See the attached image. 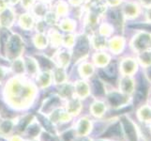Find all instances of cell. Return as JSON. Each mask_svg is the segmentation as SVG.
<instances>
[{
	"label": "cell",
	"instance_id": "1",
	"mask_svg": "<svg viewBox=\"0 0 151 141\" xmlns=\"http://www.w3.org/2000/svg\"><path fill=\"white\" fill-rule=\"evenodd\" d=\"M7 98L12 101L14 106H23L33 99L35 88L28 82H24L18 78L9 82L7 85Z\"/></svg>",
	"mask_w": 151,
	"mask_h": 141
},
{
	"label": "cell",
	"instance_id": "2",
	"mask_svg": "<svg viewBox=\"0 0 151 141\" xmlns=\"http://www.w3.org/2000/svg\"><path fill=\"white\" fill-rule=\"evenodd\" d=\"M55 59L56 63L58 64L61 68H66V66L69 64L70 59V54L67 49L64 50H59L55 54Z\"/></svg>",
	"mask_w": 151,
	"mask_h": 141
},
{
	"label": "cell",
	"instance_id": "3",
	"mask_svg": "<svg viewBox=\"0 0 151 141\" xmlns=\"http://www.w3.org/2000/svg\"><path fill=\"white\" fill-rule=\"evenodd\" d=\"M19 24L21 25V27L25 30H29L31 28H33L35 25V21H34L32 14H29V13L22 14L19 19Z\"/></svg>",
	"mask_w": 151,
	"mask_h": 141
},
{
	"label": "cell",
	"instance_id": "4",
	"mask_svg": "<svg viewBox=\"0 0 151 141\" xmlns=\"http://www.w3.org/2000/svg\"><path fill=\"white\" fill-rule=\"evenodd\" d=\"M53 81V74L49 72H42L37 76V83L40 87H47Z\"/></svg>",
	"mask_w": 151,
	"mask_h": 141
},
{
	"label": "cell",
	"instance_id": "5",
	"mask_svg": "<svg viewBox=\"0 0 151 141\" xmlns=\"http://www.w3.org/2000/svg\"><path fill=\"white\" fill-rule=\"evenodd\" d=\"M0 17H1V21H0L1 25H5V27H9L10 25H12L13 13L12 10H8L6 9L2 12H0Z\"/></svg>",
	"mask_w": 151,
	"mask_h": 141
},
{
	"label": "cell",
	"instance_id": "6",
	"mask_svg": "<svg viewBox=\"0 0 151 141\" xmlns=\"http://www.w3.org/2000/svg\"><path fill=\"white\" fill-rule=\"evenodd\" d=\"M80 103L79 101L75 99V97L70 98L69 102L67 103V112L69 113L70 115H75V112H78L80 110Z\"/></svg>",
	"mask_w": 151,
	"mask_h": 141
},
{
	"label": "cell",
	"instance_id": "7",
	"mask_svg": "<svg viewBox=\"0 0 151 141\" xmlns=\"http://www.w3.org/2000/svg\"><path fill=\"white\" fill-rule=\"evenodd\" d=\"M87 90L88 87L87 85L85 84V82H77L76 84H74V95H76L78 97H85L87 95Z\"/></svg>",
	"mask_w": 151,
	"mask_h": 141
},
{
	"label": "cell",
	"instance_id": "8",
	"mask_svg": "<svg viewBox=\"0 0 151 141\" xmlns=\"http://www.w3.org/2000/svg\"><path fill=\"white\" fill-rule=\"evenodd\" d=\"M65 68L58 67V69H56L53 74V80L55 81L56 84H63L66 80V74L64 71Z\"/></svg>",
	"mask_w": 151,
	"mask_h": 141
},
{
	"label": "cell",
	"instance_id": "9",
	"mask_svg": "<svg viewBox=\"0 0 151 141\" xmlns=\"http://www.w3.org/2000/svg\"><path fill=\"white\" fill-rule=\"evenodd\" d=\"M49 39L51 40L52 46L54 47H59L62 43H63V38L60 35V33L56 30L51 31V33L49 35Z\"/></svg>",
	"mask_w": 151,
	"mask_h": 141
},
{
	"label": "cell",
	"instance_id": "10",
	"mask_svg": "<svg viewBox=\"0 0 151 141\" xmlns=\"http://www.w3.org/2000/svg\"><path fill=\"white\" fill-rule=\"evenodd\" d=\"M47 43H48V39L47 37L42 34V33H38L35 36L34 38V43L35 45L38 47L39 49H43L47 46Z\"/></svg>",
	"mask_w": 151,
	"mask_h": 141
},
{
	"label": "cell",
	"instance_id": "11",
	"mask_svg": "<svg viewBox=\"0 0 151 141\" xmlns=\"http://www.w3.org/2000/svg\"><path fill=\"white\" fill-rule=\"evenodd\" d=\"M123 124H124V127L126 132L129 135V138L131 141H136V133H135V130L132 126V124L129 122L128 119H123Z\"/></svg>",
	"mask_w": 151,
	"mask_h": 141
},
{
	"label": "cell",
	"instance_id": "12",
	"mask_svg": "<svg viewBox=\"0 0 151 141\" xmlns=\"http://www.w3.org/2000/svg\"><path fill=\"white\" fill-rule=\"evenodd\" d=\"M59 27L63 31L71 32V31H73V29L75 28V24L72 20L66 18L64 20H62L61 22H59Z\"/></svg>",
	"mask_w": 151,
	"mask_h": 141
},
{
	"label": "cell",
	"instance_id": "13",
	"mask_svg": "<svg viewBox=\"0 0 151 141\" xmlns=\"http://www.w3.org/2000/svg\"><path fill=\"white\" fill-rule=\"evenodd\" d=\"M68 9H69V6L68 4L63 2V1H59L57 3L56 7H55V14L57 16H65L68 12Z\"/></svg>",
	"mask_w": 151,
	"mask_h": 141
},
{
	"label": "cell",
	"instance_id": "14",
	"mask_svg": "<svg viewBox=\"0 0 151 141\" xmlns=\"http://www.w3.org/2000/svg\"><path fill=\"white\" fill-rule=\"evenodd\" d=\"M13 126H14V124L10 119H5L4 121H2L1 125H0V132L3 134H9L10 131L12 130Z\"/></svg>",
	"mask_w": 151,
	"mask_h": 141
},
{
	"label": "cell",
	"instance_id": "15",
	"mask_svg": "<svg viewBox=\"0 0 151 141\" xmlns=\"http://www.w3.org/2000/svg\"><path fill=\"white\" fill-rule=\"evenodd\" d=\"M44 20L46 21V23H47L48 25H54L57 21V15L55 14V12H49L45 14Z\"/></svg>",
	"mask_w": 151,
	"mask_h": 141
},
{
	"label": "cell",
	"instance_id": "16",
	"mask_svg": "<svg viewBox=\"0 0 151 141\" xmlns=\"http://www.w3.org/2000/svg\"><path fill=\"white\" fill-rule=\"evenodd\" d=\"M74 40H75V39H74V37L72 35H68V36H66L65 38H63V43L65 44V46L66 47H72L73 46V43H74Z\"/></svg>",
	"mask_w": 151,
	"mask_h": 141
},
{
	"label": "cell",
	"instance_id": "17",
	"mask_svg": "<svg viewBox=\"0 0 151 141\" xmlns=\"http://www.w3.org/2000/svg\"><path fill=\"white\" fill-rule=\"evenodd\" d=\"M92 71V67L90 65H88V64H83L80 68V74H82V76L84 75V76H87V72H88V74H90Z\"/></svg>",
	"mask_w": 151,
	"mask_h": 141
},
{
	"label": "cell",
	"instance_id": "18",
	"mask_svg": "<svg viewBox=\"0 0 151 141\" xmlns=\"http://www.w3.org/2000/svg\"><path fill=\"white\" fill-rule=\"evenodd\" d=\"M21 1H22V6H24V9H29L32 7L34 3V0H21Z\"/></svg>",
	"mask_w": 151,
	"mask_h": 141
},
{
	"label": "cell",
	"instance_id": "19",
	"mask_svg": "<svg viewBox=\"0 0 151 141\" xmlns=\"http://www.w3.org/2000/svg\"><path fill=\"white\" fill-rule=\"evenodd\" d=\"M7 7V2L5 0H0V12H2L3 10L6 9Z\"/></svg>",
	"mask_w": 151,
	"mask_h": 141
},
{
	"label": "cell",
	"instance_id": "20",
	"mask_svg": "<svg viewBox=\"0 0 151 141\" xmlns=\"http://www.w3.org/2000/svg\"><path fill=\"white\" fill-rule=\"evenodd\" d=\"M70 3L71 5H73V6H77V5H79L83 2V0H69Z\"/></svg>",
	"mask_w": 151,
	"mask_h": 141
},
{
	"label": "cell",
	"instance_id": "21",
	"mask_svg": "<svg viewBox=\"0 0 151 141\" xmlns=\"http://www.w3.org/2000/svg\"><path fill=\"white\" fill-rule=\"evenodd\" d=\"M4 76H5V72H4V70L2 69V68L0 67V82L2 81V79L4 78Z\"/></svg>",
	"mask_w": 151,
	"mask_h": 141
},
{
	"label": "cell",
	"instance_id": "22",
	"mask_svg": "<svg viewBox=\"0 0 151 141\" xmlns=\"http://www.w3.org/2000/svg\"><path fill=\"white\" fill-rule=\"evenodd\" d=\"M12 141H23V140H22V138L19 137H13Z\"/></svg>",
	"mask_w": 151,
	"mask_h": 141
},
{
	"label": "cell",
	"instance_id": "23",
	"mask_svg": "<svg viewBox=\"0 0 151 141\" xmlns=\"http://www.w3.org/2000/svg\"><path fill=\"white\" fill-rule=\"evenodd\" d=\"M18 1H19V0H9V3L12 4V5H14V4H16Z\"/></svg>",
	"mask_w": 151,
	"mask_h": 141
},
{
	"label": "cell",
	"instance_id": "24",
	"mask_svg": "<svg viewBox=\"0 0 151 141\" xmlns=\"http://www.w3.org/2000/svg\"><path fill=\"white\" fill-rule=\"evenodd\" d=\"M40 1H46V0H40Z\"/></svg>",
	"mask_w": 151,
	"mask_h": 141
}]
</instances>
